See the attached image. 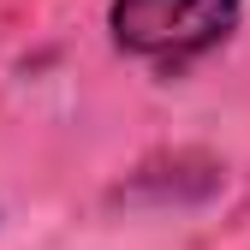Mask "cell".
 <instances>
[{"label": "cell", "instance_id": "1", "mask_svg": "<svg viewBox=\"0 0 250 250\" xmlns=\"http://www.w3.org/2000/svg\"><path fill=\"white\" fill-rule=\"evenodd\" d=\"M238 0H113L107 36L119 54L149 60L161 72H179L191 60L214 54L238 30Z\"/></svg>", "mask_w": 250, "mask_h": 250}]
</instances>
